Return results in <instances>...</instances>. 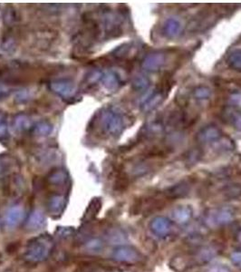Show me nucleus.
<instances>
[{
	"label": "nucleus",
	"instance_id": "nucleus-1",
	"mask_svg": "<svg viewBox=\"0 0 241 272\" xmlns=\"http://www.w3.org/2000/svg\"><path fill=\"white\" fill-rule=\"evenodd\" d=\"M55 241L49 234H41L27 242L25 248V260L31 263H39L46 260L53 251Z\"/></svg>",
	"mask_w": 241,
	"mask_h": 272
},
{
	"label": "nucleus",
	"instance_id": "nucleus-2",
	"mask_svg": "<svg viewBox=\"0 0 241 272\" xmlns=\"http://www.w3.org/2000/svg\"><path fill=\"white\" fill-rule=\"evenodd\" d=\"M100 123L103 130L111 136H120L125 127L123 113L114 107H108L102 112Z\"/></svg>",
	"mask_w": 241,
	"mask_h": 272
},
{
	"label": "nucleus",
	"instance_id": "nucleus-3",
	"mask_svg": "<svg viewBox=\"0 0 241 272\" xmlns=\"http://www.w3.org/2000/svg\"><path fill=\"white\" fill-rule=\"evenodd\" d=\"M171 87L164 84L157 87L153 93H150L148 97L142 102L141 109L144 113L153 111L157 107H159L162 104V102L167 97L168 93L170 92Z\"/></svg>",
	"mask_w": 241,
	"mask_h": 272
},
{
	"label": "nucleus",
	"instance_id": "nucleus-4",
	"mask_svg": "<svg viewBox=\"0 0 241 272\" xmlns=\"http://www.w3.org/2000/svg\"><path fill=\"white\" fill-rule=\"evenodd\" d=\"M234 219L233 211L229 208H221L218 210H212V212L207 217V223L211 227L223 226L232 223Z\"/></svg>",
	"mask_w": 241,
	"mask_h": 272
},
{
	"label": "nucleus",
	"instance_id": "nucleus-5",
	"mask_svg": "<svg viewBox=\"0 0 241 272\" xmlns=\"http://www.w3.org/2000/svg\"><path fill=\"white\" fill-rule=\"evenodd\" d=\"M112 258L119 262L135 263L141 259V254L134 248L130 246H120L112 252Z\"/></svg>",
	"mask_w": 241,
	"mask_h": 272
},
{
	"label": "nucleus",
	"instance_id": "nucleus-6",
	"mask_svg": "<svg viewBox=\"0 0 241 272\" xmlns=\"http://www.w3.org/2000/svg\"><path fill=\"white\" fill-rule=\"evenodd\" d=\"M166 63V56L161 52L152 53L142 60V68L147 72L155 73L160 71Z\"/></svg>",
	"mask_w": 241,
	"mask_h": 272
},
{
	"label": "nucleus",
	"instance_id": "nucleus-7",
	"mask_svg": "<svg viewBox=\"0 0 241 272\" xmlns=\"http://www.w3.org/2000/svg\"><path fill=\"white\" fill-rule=\"evenodd\" d=\"M222 132L215 125H210L198 132L197 139L204 144H212L219 142L222 138Z\"/></svg>",
	"mask_w": 241,
	"mask_h": 272
},
{
	"label": "nucleus",
	"instance_id": "nucleus-8",
	"mask_svg": "<svg viewBox=\"0 0 241 272\" xmlns=\"http://www.w3.org/2000/svg\"><path fill=\"white\" fill-rule=\"evenodd\" d=\"M50 88L53 92H55L64 98H70L75 93V87L74 84L69 80L61 79V80L53 81L50 84Z\"/></svg>",
	"mask_w": 241,
	"mask_h": 272
},
{
	"label": "nucleus",
	"instance_id": "nucleus-9",
	"mask_svg": "<svg viewBox=\"0 0 241 272\" xmlns=\"http://www.w3.org/2000/svg\"><path fill=\"white\" fill-rule=\"evenodd\" d=\"M25 218V211L23 207L17 205L13 206L6 212L5 223L8 228H15L19 226Z\"/></svg>",
	"mask_w": 241,
	"mask_h": 272
},
{
	"label": "nucleus",
	"instance_id": "nucleus-10",
	"mask_svg": "<svg viewBox=\"0 0 241 272\" xmlns=\"http://www.w3.org/2000/svg\"><path fill=\"white\" fill-rule=\"evenodd\" d=\"M150 227L156 235L164 237L170 233L172 224L165 217H156L152 221Z\"/></svg>",
	"mask_w": 241,
	"mask_h": 272
},
{
	"label": "nucleus",
	"instance_id": "nucleus-11",
	"mask_svg": "<svg viewBox=\"0 0 241 272\" xmlns=\"http://www.w3.org/2000/svg\"><path fill=\"white\" fill-rule=\"evenodd\" d=\"M45 223V218L41 210H35L32 211L25 223V228L29 231H35L44 227Z\"/></svg>",
	"mask_w": 241,
	"mask_h": 272
},
{
	"label": "nucleus",
	"instance_id": "nucleus-12",
	"mask_svg": "<svg viewBox=\"0 0 241 272\" xmlns=\"http://www.w3.org/2000/svg\"><path fill=\"white\" fill-rule=\"evenodd\" d=\"M182 25L179 22V19L171 18L168 19L162 26V32L163 35L168 38H174L179 36L181 33Z\"/></svg>",
	"mask_w": 241,
	"mask_h": 272
},
{
	"label": "nucleus",
	"instance_id": "nucleus-13",
	"mask_svg": "<svg viewBox=\"0 0 241 272\" xmlns=\"http://www.w3.org/2000/svg\"><path fill=\"white\" fill-rule=\"evenodd\" d=\"M66 208V198L63 195H54L48 202V210L54 216H59Z\"/></svg>",
	"mask_w": 241,
	"mask_h": 272
},
{
	"label": "nucleus",
	"instance_id": "nucleus-14",
	"mask_svg": "<svg viewBox=\"0 0 241 272\" xmlns=\"http://www.w3.org/2000/svg\"><path fill=\"white\" fill-rule=\"evenodd\" d=\"M101 81L103 83V86L106 89L111 90V91L116 90L121 85L120 77L118 76L116 73H114L112 71H108V72L103 73V76H102Z\"/></svg>",
	"mask_w": 241,
	"mask_h": 272
},
{
	"label": "nucleus",
	"instance_id": "nucleus-15",
	"mask_svg": "<svg viewBox=\"0 0 241 272\" xmlns=\"http://www.w3.org/2000/svg\"><path fill=\"white\" fill-rule=\"evenodd\" d=\"M18 166L16 160L8 155L0 156V176L12 173Z\"/></svg>",
	"mask_w": 241,
	"mask_h": 272
},
{
	"label": "nucleus",
	"instance_id": "nucleus-16",
	"mask_svg": "<svg viewBox=\"0 0 241 272\" xmlns=\"http://www.w3.org/2000/svg\"><path fill=\"white\" fill-rule=\"evenodd\" d=\"M192 209L187 206H179L173 210V219L179 224H185L188 223L192 219Z\"/></svg>",
	"mask_w": 241,
	"mask_h": 272
},
{
	"label": "nucleus",
	"instance_id": "nucleus-17",
	"mask_svg": "<svg viewBox=\"0 0 241 272\" xmlns=\"http://www.w3.org/2000/svg\"><path fill=\"white\" fill-rule=\"evenodd\" d=\"M101 207H102V203H101L99 199L92 200V202L89 204L88 207H87L86 213H85L84 218H83V221L85 223H88V222L92 221L93 219H94V217L98 214L99 210H101Z\"/></svg>",
	"mask_w": 241,
	"mask_h": 272
},
{
	"label": "nucleus",
	"instance_id": "nucleus-18",
	"mask_svg": "<svg viewBox=\"0 0 241 272\" xmlns=\"http://www.w3.org/2000/svg\"><path fill=\"white\" fill-rule=\"evenodd\" d=\"M105 247V243L99 238H93L87 241L85 244V249L87 252L90 253H99Z\"/></svg>",
	"mask_w": 241,
	"mask_h": 272
},
{
	"label": "nucleus",
	"instance_id": "nucleus-19",
	"mask_svg": "<svg viewBox=\"0 0 241 272\" xmlns=\"http://www.w3.org/2000/svg\"><path fill=\"white\" fill-rule=\"evenodd\" d=\"M227 63L233 70L241 72V49L235 50L229 54Z\"/></svg>",
	"mask_w": 241,
	"mask_h": 272
},
{
	"label": "nucleus",
	"instance_id": "nucleus-20",
	"mask_svg": "<svg viewBox=\"0 0 241 272\" xmlns=\"http://www.w3.org/2000/svg\"><path fill=\"white\" fill-rule=\"evenodd\" d=\"M107 240L111 244H121L126 241V236L120 229H111L107 233Z\"/></svg>",
	"mask_w": 241,
	"mask_h": 272
},
{
	"label": "nucleus",
	"instance_id": "nucleus-21",
	"mask_svg": "<svg viewBox=\"0 0 241 272\" xmlns=\"http://www.w3.org/2000/svg\"><path fill=\"white\" fill-rule=\"evenodd\" d=\"M132 87L136 91L142 92L148 89V87H150V80L144 74H138L133 78Z\"/></svg>",
	"mask_w": 241,
	"mask_h": 272
},
{
	"label": "nucleus",
	"instance_id": "nucleus-22",
	"mask_svg": "<svg viewBox=\"0 0 241 272\" xmlns=\"http://www.w3.org/2000/svg\"><path fill=\"white\" fill-rule=\"evenodd\" d=\"M66 180H67V174L62 170H58V171L53 172L50 174L49 178H48V181H49L51 184L58 186L66 183Z\"/></svg>",
	"mask_w": 241,
	"mask_h": 272
},
{
	"label": "nucleus",
	"instance_id": "nucleus-23",
	"mask_svg": "<svg viewBox=\"0 0 241 272\" xmlns=\"http://www.w3.org/2000/svg\"><path fill=\"white\" fill-rule=\"evenodd\" d=\"M193 97L198 101L209 99L211 95V90L208 87L205 86H198L195 87L192 91Z\"/></svg>",
	"mask_w": 241,
	"mask_h": 272
},
{
	"label": "nucleus",
	"instance_id": "nucleus-24",
	"mask_svg": "<svg viewBox=\"0 0 241 272\" xmlns=\"http://www.w3.org/2000/svg\"><path fill=\"white\" fill-rule=\"evenodd\" d=\"M229 122L235 127L237 130L241 131V113L230 110L227 113Z\"/></svg>",
	"mask_w": 241,
	"mask_h": 272
},
{
	"label": "nucleus",
	"instance_id": "nucleus-25",
	"mask_svg": "<svg viewBox=\"0 0 241 272\" xmlns=\"http://www.w3.org/2000/svg\"><path fill=\"white\" fill-rule=\"evenodd\" d=\"M51 132L52 126L46 122H40L35 126V133L37 136H48Z\"/></svg>",
	"mask_w": 241,
	"mask_h": 272
},
{
	"label": "nucleus",
	"instance_id": "nucleus-26",
	"mask_svg": "<svg viewBox=\"0 0 241 272\" xmlns=\"http://www.w3.org/2000/svg\"><path fill=\"white\" fill-rule=\"evenodd\" d=\"M15 126L19 131L27 130L30 126V121L25 115H19L15 119Z\"/></svg>",
	"mask_w": 241,
	"mask_h": 272
},
{
	"label": "nucleus",
	"instance_id": "nucleus-27",
	"mask_svg": "<svg viewBox=\"0 0 241 272\" xmlns=\"http://www.w3.org/2000/svg\"><path fill=\"white\" fill-rule=\"evenodd\" d=\"M74 228H69V227H60L58 229H56V233L59 238L61 239H66L73 234Z\"/></svg>",
	"mask_w": 241,
	"mask_h": 272
},
{
	"label": "nucleus",
	"instance_id": "nucleus-28",
	"mask_svg": "<svg viewBox=\"0 0 241 272\" xmlns=\"http://www.w3.org/2000/svg\"><path fill=\"white\" fill-rule=\"evenodd\" d=\"M7 134V123L5 115L0 113V138H4Z\"/></svg>",
	"mask_w": 241,
	"mask_h": 272
},
{
	"label": "nucleus",
	"instance_id": "nucleus-29",
	"mask_svg": "<svg viewBox=\"0 0 241 272\" xmlns=\"http://www.w3.org/2000/svg\"><path fill=\"white\" fill-rule=\"evenodd\" d=\"M231 261L235 264L236 266L241 269V251H235L230 256Z\"/></svg>",
	"mask_w": 241,
	"mask_h": 272
},
{
	"label": "nucleus",
	"instance_id": "nucleus-30",
	"mask_svg": "<svg viewBox=\"0 0 241 272\" xmlns=\"http://www.w3.org/2000/svg\"><path fill=\"white\" fill-rule=\"evenodd\" d=\"M230 104L234 106H241V93L232 94L229 98Z\"/></svg>",
	"mask_w": 241,
	"mask_h": 272
},
{
	"label": "nucleus",
	"instance_id": "nucleus-31",
	"mask_svg": "<svg viewBox=\"0 0 241 272\" xmlns=\"http://www.w3.org/2000/svg\"><path fill=\"white\" fill-rule=\"evenodd\" d=\"M207 272H231L229 271V268L222 266V265H215V266L210 267Z\"/></svg>",
	"mask_w": 241,
	"mask_h": 272
},
{
	"label": "nucleus",
	"instance_id": "nucleus-32",
	"mask_svg": "<svg viewBox=\"0 0 241 272\" xmlns=\"http://www.w3.org/2000/svg\"><path fill=\"white\" fill-rule=\"evenodd\" d=\"M9 93H10L9 87H6L4 84H0V99L8 96Z\"/></svg>",
	"mask_w": 241,
	"mask_h": 272
}]
</instances>
